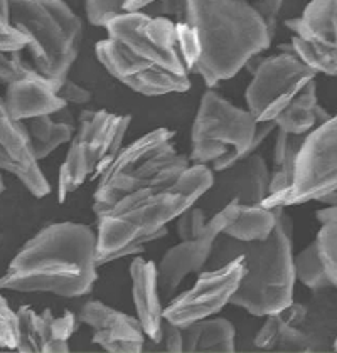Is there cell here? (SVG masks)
Returning <instances> with one entry per match:
<instances>
[{
    "label": "cell",
    "mask_w": 337,
    "mask_h": 353,
    "mask_svg": "<svg viewBox=\"0 0 337 353\" xmlns=\"http://www.w3.org/2000/svg\"><path fill=\"white\" fill-rule=\"evenodd\" d=\"M108 36L97 44L103 68L135 93L166 96L191 88L181 54L177 22L144 12L115 15L105 26Z\"/></svg>",
    "instance_id": "1"
},
{
    "label": "cell",
    "mask_w": 337,
    "mask_h": 353,
    "mask_svg": "<svg viewBox=\"0 0 337 353\" xmlns=\"http://www.w3.org/2000/svg\"><path fill=\"white\" fill-rule=\"evenodd\" d=\"M98 234L79 222L46 225L19 249L0 288L17 293L81 298L98 279Z\"/></svg>",
    "instance_id": "2"
},
{
    "label": "cell",
    "mask_w": 337,
    "mask_h": 353,
    "mask_svg": "<svg viewBox=\"0 0 337 353\" xmlns=\"http://www.w3.org/2000/svg\"><path fill=\"white\" fill-rule=\"evenodd\" d=\"M213 182V168L193 163L174 183H155L125 195L97 217L99 266L128 245L154 243L167 236L168 222L196 205Z\"/></svg>",
    "instance_id": "3"
},
{
    "label": "cell",
    "mask_w": 337,
    "mask_h": 353,
    "mask_svg": "<svg viewBox=\"0 0 337 353\" xmlns=\"http://www.w3.org/2000/svg\"><path fill=\"white\" fill-rule=\"evenodd\" d=\"M186 22L198 42L196 72L209 88L238 74L273 42L248 0H187Z\"/></svg>",
    "instance_id": "4"
},
{
    "label": "cell",
    "mask_w": 337,
    "mask_h": 353,
    "mask_svg": "<svg viewBox=\"0 0 337 353\" xmlns=\"http://www.w3.org/2000/svg\"><path fill=\"white\" fill-rule=\"evenodd\" d=\"M277 209V228L265 241L241 243L220 234L208 268H220L236 256H244L247 272L229 305L247 310L253 316H268L293 303L295 268L292 252V221Z\"/></svg>",
    "instance_id": "5"
},
{
    "label": "cell",
    "mask_w": 337,
    "mask_h": 353,
    "mask_svg": "<svg viewBox=\"0 0 337 353\" xmlns=\"http://www.w3.org/2000/svg\"><path fill=\"white\" fill-rule=\"evenodd\" d=\"M175 133L155 128L118 152L98 176L93 194V212L102 216L132 192L155 183H174L193 165L189 157L175 150Z\"/></svg>",
    "instance_id": "6"
},
{
    "label": "cell",
    "mask_w": 337,
    "mask_h": 353,
    "mask_svg": "<svg viewBox=\"0 0 337 353\" xmlns=\"http://www.w3.org/2000/svg\"><path fill=\"white\" fill-rule=\"evenodd\" d=\"M275 128L273 121L258 123L250 110L238 108L209 90L202 94L194 118L189 159L193 163H211L214 172H221L255 153Z\"/></svg>",
    "instance_id": "7"
},
{
    "label": "cell",
    "mask_w": 337,
    "mask_h": 353,
    "mask_svg": "<svg viewBox=\"0 0 337 353\" xmlns=\"http://www.w3.org/2000/svg\"><path fill=\"white\" fill-rule=\"evenodd\" d=\"M10 22L29 37L34 68L59 86L83 41V22L64 0H9Z\"/></svg>",
    "instance_id": "8"
},
{
    "label": "cell",
    "mask_w": 337,
    "mask_h": 353,
    "mask_svg": "<svg viewBox=\"0 0 337 353\" xmlns=\"http://www.w3.org/2000/svg\"><path fill=\"white\" fill-rule=\"evenodd\" d=\"M132 117L106 110H83L59 168L57 197L64 202L88 179L99 176L120 152Z\"/></svg>",
    "instance_id": "9"
},
{
    "label": "cell",
    "mask_w": 337,
    "mask_h": 353,
    "mask_svg": "<svg viewBox=\"0 0 337 353\" xmlns=\"http://www.w3.org/2000/svg\"><path fill=\"white\" fill-rule=\"evenodd\" d=\"M251 72L247 105L258 123L277 120L295 96L317 76L293 51L265 57Z\"/></svg>",
    "instance_id": "10"
},
{
    "label": "cell",
    "mask_w": 337,
    "mask_h": 353,
    "mask_svg": "<svg viewBox=\"0 0 337 353\" xmlns=\"http://www.w3.org/2000/svg\"><path fill=\"white\" fill-rule=\"evenodd\" d=\"M247 272L244 256H236L220 268H206L198 272L193 286L166 305L164 318L177 326H186L198 320L214 316L231 303Z\"/></svg>",
    "instance_id": "11"
},
{
    "label": "cell",
    "mask_w": 337,
    "mask_h": 353,
    "mask_svg": "<svg viewBox=\"0 0 337 353\" xmlns=\"http://www.w3.org/2000/svg\"><path fill=\"white\" fill-rule=\"evenodd\" d=\"M337 190V114L305 137L287 205L319 201Z\"/></svg>",
    "instance_id": "12"
},
{
    "label": "cell",
    "mask_w": 337,
    "mask_h": 353,
    "mask_svg": "<svg viewBox=\"0 0 337 353\" xmlns=\"http://www.w3.org/2000/svg\"><path fill=\"white\" fill-rule=\"evenodd\" d=\"M292 51L319 74L337 76V0H310L300 17L287 19Z\"/></svg>",
    "instance_id": "13"
},
{
    "label": "cell",
    "mask_w": 337,
    "mask_h": 353,
    "mask_svg": "<svg viewBox=\"0 0 337 353\" xmlns=\"http://www.w3.org/2000/svg\"><path fill=\"white\" fill-rule=\"evenodd\" d=\"M236 210H238L236 202L226 205L223 210L211 216L204 232L199 234L194 239H184L179 244L172 245L162 256L157 266V274H159L160 296H162L164 305H167L175 296V291L187 276L201 272L208 268L216 239L220 234H223L226 225L235 219Z\"/></svg>",
    "instance_id": "14"
},
{
    "label": "cell",
    "mask_w": 337,
    "mask_h": 353,
    "mask_svg": "<svg viewBox=\"0 0 337 353\" xmlns=\"http://www.w3.org/2000/svg\"><path fill=\"white\" fill-rule=\"evenodd\" d=\"M271 172L262 155L251 153L221 172H214L213 187L201 199L209 216L233 204H263L270 195Z\"/></svg>",
    "instance_id": "15"
},
{
    "label": "cell",
    "mask_w": 337,
    "mask_h": 353,
    "mask_svg": "<svg viewBox=\"0 0 337 353\" xmlns=\"http://www.w3.org/2000/svg\"><path fill=\"white\" fill-rule=\"evenodd\" d=\"M78 318L91 328V341L110 353H140L147 345V333L139 316H130L98 299L81 306Z\"/></svg>",
    "instance_id": "16"
},
{
    "label": "cell",
    "mask_w": 337,
    "mask_h": 353,
    "mask_svg": "<svg viewBox=\"0 0 337 353\" xmlns=\"http://www.w3.org/2000/svg\"><path fill=\"white\" fill-rule=\"evenodd\" d=\"M39 162L28 125L14 120L0 108V165L3 170L17 176L34 197L42 199L51 194V185L42 174Z\"/></svg>",
    "instance_id": "17"
},
{
    "label": "cell",
    "mask_w": 337,
    "mask_h": 353,
    "mask_svg": "<svg viewBox=\"0 0 337 353\" xmlns=\"http://www.w3.org/2000/svg\"><path fill=\"white\" fill-rule=\"evenodd\" d=\"M68 103L57 94V86L42 76L36 68L7 84L0 108L14 120L28 121L44 114H57L66 110Z\"/></svg>",
    "instance_id": "18"
},
{
    "label": "cell",
    "mask_w": 337,
    "mask_h": 353,
    "mask_svg": "<svg viewBox=\"0 0 337 353\" xmlns=\"http://www.w3.org/2000/svg\"><path fill=\"white\" fill-rule=\"evenodd\" d=\"M21 318V353H64L70 352V339L78 328L79 318L75 313L64 312L55 316L49 308L36 313L30 306L17 310Z\"/></svg>",
    "instance_id": "19"
},
{
    "label": "cell",
    "mask_w": 337,
    "mask_h": 353,
    "mask_svg": "<svg viewBox=\"0 0 337 353\" xmlns=\"http://www.w3.org/2000/svg\"><path fill=\"white\" fill-rule=\"evenodd\" d=\"M130 279H132V298L137 316L147 333V339L152 343H157L162 339V325L166 320L164 318L166 305L160 296L157 266L152 261H145L137 256L130 263Z\"/></svg>",
    "instance_id": "20"
},
{
    "label": "cell",
    "mask_w": 337,
    "mask_h": 353,
    "mask_svg": "<svg viewBox=\"0 0 337 353\" xmlns=\"http://www.w3.org/2000/svg\"><path fill=\"white\" fill-rule=\"evenodd\" d=\"M332 290L314 293V298L307 305L302 325L298 326L307 343V352L334 350L337 336V299Z\"/></svg>",
    "instance_id": "21"
},
{
    "label": "cell",
    "mask_w": 337,
    "mask_h": 353,
    "mask_svg": "<svg viewBox=\"0 0 337 353\" xmlns=\"http://www.w3.org/2000/svg\"><path fill=\"white\" fill-rule=\"evenodd\" d=\"M305 137L307 135H289V133L278 130L277 141H275L273 168H271L270 195L262 205L270 207V209L287 207V201H289L295 180L298 153H300Z\"/></svg>",
    "instance_id": "22"
},
{
    "label": "cell",
    "mask_w": 337,
    "mask_h": 353,
    "mask_svg": "<svg viewBox=\"0 0 337 353\" xmlns=\"http://www.w3.org/2000/svg\"><path fill=\"white\" fill-rule=\"evenodd\" d=\"M331 114L319 105L317 83L310 81L304 90L292 99L289 106L275 120V126L289 135H309L312 130L327 121Z\"/></svg>",
    "instance_id": "23"
},
{
    "label": "cell",
    "mask_w": 337,
    "mask_h": 353,
    "mask_svg": "<svg viewBox=\"0 0 337 353\" xmlns=\"http://www.w3.org/2000/svg\"><path fill=\"white\" fill-rule=\"evenodd\" d=\"M182 328L184 352H235L236 330L226 318L209 316Z\"/></svg>",
    "instance_id": "24"
},
{
    "label": "cell",
    "mask_w": 337,
    "mask_h": 353,
    "mask_svg": "<svg viewBox=\"0 0 337 353\" xmlns=\"http://www.w3.org/2000/svg\"><path fill=\"white\" fill-rule=\"evenodd\" d=\"M277 209L262 204H238L235 219L226 225L223 234L241 243L265 241L277 228Z\"/></svg>",
    "instance_id": "25"
},
{
    "label": "cell",
    "mask_w": 337,
    "mask_h": 353,
    "mask_svg": "<svg viewBox=\"0 0 337 353\" xmlns=\"http://www.w3.org/2000/svg\"><path fill=\"white\" fill-rule=\"evenodd\" d=\"M255 347L273 352H307L300 328L289 323L280 313L265 316V323L255 336Z\"/></svg>",
    "instance_id": "26"
},
{
    "label": "cell",
    "mask_w": 337,
    "mask_h": 353,
    "mask_svg": "<svg viewBox=\"0 0 337 353\" xmlns=\"http://www.w3.org/2000/svg\"><path fill=\"white\" fill-rule=\"evenodd\" d=\"M56 114H44V117L28 120V130L34 150L39 160L51 155L61 145L68 143L75 137L76 128L73 123L56 120Z\"/></svg>",
    "instance_id": "27"
},
{
    "label": "cell",
    "mask_w": 337,
    "mask_h": 353,
    "mask_svg": "<svg viewBox=\"0 0 337 353\" xmlns=\"http://www.w3.org/2000/svg\"><path fill=\"white\" fill-rule=\"evenodd\" d=\"M293 268L295 278L305 288H309L312 293H319V291L336 288L332 285L331 279H329L316 241H312L307 248H304L297 256H293Z\"/></svg>",
    "instance_id": "28"
},
{
    "label": "cell",
    "mask_w": 337,
    "mask_h": 353,
    "mask_svg": "<svg viewBox=\"0 0 337 353\" xmlns=\"http://www.w3.org/2000/svg\"><path fill=\"white\" fill-rule=\"evenodd\" d=\"M316 217L320 224L316 237L317 249L329 279L337 288V205H327L316 210Z\"/></svg>",
    "instance_id": "29"
},
{
    "label": "cell",
    "mask_w": 337,
    "mask_h": 353,
    "mask_svg": "<svg viewBox=\"0 0 337 353\" xmlns=\"http://www.w3.org/2000/svg\"><path fill=\"white\" fill-rule=\"evenodd\" d=\"M21 341V318L19 312L10 308L7 298L0 299V347L17 350Z\"/></svg>",
    "instance_id": "30"
},
{
    "label": "cell",
    "mask_w": 337,
    "mask_h": 353,
    "mask_svg": "<svg viewBox=\"0 0 337 353\" xmlns=\"http://www.w3.org/2000/svg\"><path fill=\"white\" fill-rule=\"evenodd\" d=\"M211 216L201 205H193L177 217V234L184 239H194L208 228Z\"/></svg>",
    "instance_id": "31"
},
{
    "label": "cell",
    "mask_w": 337,
    "mask_h": 353,
    "mask_svg": "<svg viewBox=\"0 0 337 353\" xmlns=\"http://www.w3.org/2000/svg\"><path fill=\"white\" fill-rule=\"evenodd\" d=\"M128 0H86V17L91 26L105 28L106 22L115 15L124 14Z\"/></svg>",
    "instance_id": "32"
},
{
    "label": "cell",
    "mask_w": 337,
    "mask_h": 353,
    "mask_svg": "<svg viewBox=\"0 0 337 353\" xmlns=\"http://www.w3.org/2000/svg\"><path fill=\"white\" fill-rule=\"evenodd\" d=\"M32 66H29L21 56V52H2L0 54V79L2 83L9 84L17 78L29 72Z\"/></svg>",
    "instance_id": "33"
},
{
    "label": "cell",
    "mask_w": 337,
    "mask_h": 353,
    "mask_svg": "<svg viewBox=\"0 0 337 353\" xmlns=\"http://www.w3.org/2000/svg\"><path fill=\"white\" fill-rule=\"evenodd\" d=\"M29 48V37L12 22H0V49L2 52H21Z\"/></svg>",
    "instance_id": "34"
},
{
    "label": "cell",
    "mask_w": 337,
    "mask_h": 353,
    "mask_svg": "<svg viewBox=\"0 0 337 353\" xmlns=\"http://www.w3.org/2000/svg\"><path fill=\"white\" fill-rule=\"evenodd\" d=\"M147 343H151L155 350L162 352H184V339H182V328L181 326L171 323V321L164 320L162 325V339L157 343H152L151 340H147Z\"/></svg>",
    "instance_id": "35"
},
{
    "label": "cell",
    "mask_w": 337,
    "mask_h": 353,
    "mask_svg": "<svg viewBox=\"0 0 337 353\" xmlns=\"http://www.w3.org/2000/svg\"><path fill=\"white\" fill-rule=\"evenodd\" d=\"M253 6H255V9L258 10V14L262 15V19L265 21L268 30H270V36L275 39L278 17H280L282 7H283V0H255Z\"/></svg>",
    "instance_id": "36"
},
{
    "label": "cell",
    "mask_w": 337,
    "mask_h": 353,
    "mask_svg": "<svg viewBox=\"0 0 337 353\" xmlns=\"http://www.w3.org/2000/svg\"><path fill=\"white\" fill-rule=\"evenodd\" d=\"M57 94H59L66 103L79 106L88 105V103L91 101V98H93V94H91L86 88L79 86V84L71 81L70 78L64 79V81L57 86Z\"/></svg>",
    "instance_id": "37"
},
{
    "label": "cell",
    "mask_w": 337,
    "mask_h": 353,
    "mask_svg": "<svg viewBox=\"0 0 337 353\" xmlns=\"http://www.w3.org/2000/svg\"><path fill=\"white\" fill-rule=\"evenodd\" d=\"M317 202H322V204H327V205H337V190L324 195V197H320Z\"/></svg>",
    "instance_id": "38"
},
{
    "label": "cell",
    "mask_w": 337,
    "mask_h": 353,
    "mask_svg": "<svg viewBox=\"0 0 337 353\" xmlns=\"http://www.w3.org/2000/svg\"><path fill=\"white\" fill-rule=\"evenodd\" d=\"M334 350L337 352V336H336V341H334Z\"/></svg>",
    "instance_id": "39"
}]
</instances>
